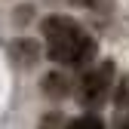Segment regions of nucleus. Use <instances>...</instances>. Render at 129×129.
<instances>
[{"mask_svg":"<svg viewBox=\"0 0 129 129\" xmlns=\"http://www.w3.org/2000/svg\"><path fill=\"white\" fill-rule=\"evenodd\" d=\"M49 58L58 64H68V68H80V64H89L95 55V40L80 28L74 19L68 15H49L40 25Z\"/></svg>","mask_w":129,"mask_h":129,"instance_id":"1","label":"nucleus"},{"mask_svg":"<svg viewBox=\"0 0 129 129\" xmlns=\"http://www.w3.org/2000/svg\"><path fill=\"white\" fill-rule=\"evenodd\" d=\"M43 89L46 92H52V95H58V92H64V77L55 71V74H46L43 77Z\"/></svg>","mask_w":129,"mask_h":129,"instance_id":"4","label":"nucleus"},{"mask_svg":"<svg viewBox=\"0 0 129 129\" xmlns=\"http://www.w3.org/2000/svg\"><path fill=\"white\" fill-rule=\"evenodd\" d=\"M117 108L120 111H129V77H123L120 86H117Z\"/></svg>","mask_w":129,"mask_h":129,"instance_id":"5","label":"nucleus"},{"mask_svg":"<svg viewBox=\"0 0 129 129\" xmlns=\"http://www.w3.org/2000/svg\"><path fill=\"white\" fill-rule=\"evenodd\" d=\"M64 129H105V123L95 117V114H83V117H74Z\"/></svg>","mask_w":129,"mask_h":129,"instance_id":"3","label":"nucleus"},{"mask_svg":"<svg viewBox=\"0 0 129 129\" xmlns=\"http://www.w3.org/2000/svg\"><path fill=\"white\" fill-rule=\"evenodd\" d=\"M114 83V61H102L80 77V99L86 105H102Z\"/></svg>","mask_w":129,"mask_h":129,"instance_id":"2","label":"nucleus"}]
</instances>
